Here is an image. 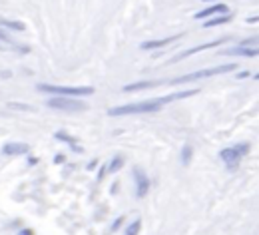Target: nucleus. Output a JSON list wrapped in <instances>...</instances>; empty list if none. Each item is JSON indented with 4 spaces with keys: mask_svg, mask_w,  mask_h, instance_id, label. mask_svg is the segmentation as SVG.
Instances as JSON below:
<instances>
[{
    "mask_svg": "<svg viewBox=\"0 0 259 235\" xmlns=\"http://www.w3.org/2000/svg\"><path fill=\"white\" fill-rule=\"evenodd\" d=\"M48 106L54 108V110H62V112H84V110H88V104H84L82 100H76V98H68V96L50 98Z\"/></svg>",
    "mask_w": 259,
    "mask_h": 235,
    "instance_id": "39448f33",
    "label": "nucleus"
},
{
    "mask_svg": "<svg viewBox=\"0 0 259 235\" xmlns=\"http://www.w3.org/2000/svg\"><path fill=\"white\" fill-rule=\"evenodd\" d=\"M161 80H142V82H134V84H128L124 86L122 90L124 92H136V90H146V88H154V86H159Z\"/></svg>",
    "mask_w": 259,
    "mask_h": 235,
    "instance_id": "f8f14e48",
    "label": "nucleus"
},
{
    "mask_svg": "<svg viewBox=\"0 0 259 235\" xmlns=\"http://www.w3.org/2000/svg\"><path fill=\"white\" fill-rule=\"evenodd\" d=\"M54 136H56V140H60V141H66V143H68V145H70V147H72L76 153H82V151H84V149H82V145H78V143H76V138L68 136L66 132H62V130H60V132H56Z\"/></svg>",
    "mask_w": 259,
    "mask_h": 235,
    "instance_id": "ddd939ff",
    "label": "nucleus"
},
{
    "mask_svg": "<svg viewBox=\"0 0 259 235\" xmlns=\"http://www.w3.org/2000/svg\"><path fill=\"white\" fill-rule=\"evenodd\" d=\"M40 92H50L56 96H68V98H78V96H90L94 94L92 86H78V88H68V86H50V84H38Z\"/></svg>",
    "mask_w": 259,
    "mask_h": 235,
    "instance_id": "7ed1b4c3",
    "label": "nucleus"
},
{
    "mask_svg": "<svg viewBox=\"0 0 259 235\" xmlns=\"http://www.w3.org/2000/svg\"><path fill=\"white\" fill-rule=\"evenodd\" d=\"M64 160H66V155H64V153H58L56 158H54V164H64Z\"/></svg>",
    "mask_w": 259,
    "mask_h": 235,
    "instance_id": "5701e85b",
    "label": "nucleus"
},
{
    "mask_svg": "<svg viewBox=\"0 0 259 235\" xmlns=\"http://www.w3.org/2000/svg\"><path fill=\"white\" fill-rule=\"evenodd\" d=\"M215 12H221V14H229V8H227V4H223V2H217V4H213V6H209V8H204V10L196 12V14H194V18H196V20H202V18L213 16Z\"/></svg>",
    "mask_w": 259,
    "mask_h": 235,
    "instance_id": "6e6552de",
    "label": "nucleus"
},
{
    "mask_svg": "<svg viewBox=\"0 0 259 235\" xmlns=\"http://www.w3.org/2000/svg\"><path fill=\"white\" fill-rule=\"evenodd\" d=\"M249 76H251V72H249V70H245V72H239V74H237V78H249Z\"/></svg>",
    "mask_w": 259,
    "mask_h": 235,
    "instance_id": "393cba45",
    "label": "nucleus"
},
{
    "mask_svg": "<svg viewBox=\"0 0 259 235\" xmlns=\"http://www.w3.org/2000/svg\"><path fill=\"white\" fill-rule=\"evenodd\" d=\"M249 151V143H237L233 147H225L219 151V158L225 162L227 170H237L239 168V162L241 158Z\"/></svg>",
    "mask_w": 259,
    "mask_h": 235,
    "instance_id": "20e7f679",
    "label": "nucleus"
},
{
    "mask_svg": "<svg viewBox=\"0 0 259 235\" xmlns=\"http://www.w3.org/2000/svg\"><path fill=\"white\" fill-rule=\"evenodd\" d=\"M0 26H6V28H10V30H18V32H22L26 26H24V22H18V20H8V18H0Z\"/></svg>",
    "mask_w": 259,
    "mask_h": 235,
    "instance_id": "4468645a",
    "label": "nucleus"
},
{
    "mask_svg": "<svg viewBox=\"0 0 259 235\" xmlns=\"http://www.w3.org/2000/svg\"><path fill=\"white\" fill-rule=\"evenodd\" d=\"M124 221H126V217H124V215H120V217H116V219H114V223H112V227H110V229H112V231H118V229H120V227H122V225H124Z\"/></svg>",
    "mask_w": 259,
    "mask_h": 235,
    "instance_id": "aec40b11",
    "label": "nucleus"
},
{
    "mask_svg": "<svg viewBox=\"0 0 259 235\" xmlns=\"http://www.w3.org/2000/svg\"><path fill=\"white\" fill-rule=\"evenodd\" d=\"M28 164H30V166H34V164H38V160H36V158H30V160H28Z\"/></svg>",
    "mask_w": 259,
    "mask_h": 235,
    "instance_id": "bb28decb",
    "label": "nucleus"
},
{
    "mask_svg": "<svg viewBox=\"0 0 259 235\" xmlns=\"http://www.w3.org/2000/svg\"><path fill=\"white\" fill-rule=\"evenodd\" d=\"M227 40H229V38L223 36V38H219V40H213V42L200 44V46H194V48H190V50H184L180 56L171 58V64H174V62H180V60H184V58H188V56H192V54H196V52H202V50H207V48H215V46H219V44H223V42H227Z\"/></svg>",
    "mask_w": 259,
    "mask_h": 235,
    "instance_id": "0eeeda50",
    "label": "nucleus"
},
{
    "mask_svg": "<svg viewBox=\"0 0 259 235\" xmlns=\"http://www.w3.org/2000/svg\"><path fill=\"white\" fill-rule=\"evenodd\" d=\"M206 2H211V0H206Z\"/></svg>",
    "mask_w": 259,
    "mask_h": 235,
    "instance_id": "cd10ccee",
    "label": "nucleus"
},
{
    "mask_svg": "<svg viewBox=\"0 0 259 235\" xmlns=\"http://www.w3.org/2000/svg\"><path fill=\"white\" fill-rule=\"evenodd\" d=\"M122 166H124V158H122V155H114L112 162L108 164V174H116V172H120Z\"/></svg>",
    "mask_w": 259,
    "mask_h": 235,
    "instance_id": "2eb2a0df",
    "label": "nucleus"
},
{
    "mask_svg": "<svg viewBox=\"0 0 259 235\" xmlns=\"http://www.w3.org/2000/svg\"><path fill=\"white\" fill-rule=\"evenodd\" d=\"M30 149L28 143H20V141H8L2 145V153L6 155H20V153H26Z\"/></svg>",
    "mask_w": 259,
    "mask_h": 235,
    "instance_id": "9d476101",
    "label": "nucleus"
},
{
    "mask_svg": "<svg viewBox=\"0 0 259 235\" xmlns=\"http://www.w3.org/2000/svg\"><path fill=\"white\" fill-rule=\"evenodd\" d=\"M0 42H12V38H10L4 30H0Z\"/></svg>",
    "mask_w": 259,
    "mask_h": 235,
    "instance_id": "4be33fe9",
    "label": "nucleus"
},
{
    "mask_svg": "<svg viewBox=\"0 0 259 235\" xmlns=\"http://www.w3.org/2000/svg\"><path fill=\"white\" fill-rule=\"evenodd\" d=\"M96 164H98V160H92V162H90V166H88V170H94V166H96Z\"/></svg>",
    "mask_w": 259,
    "mask_h": 235,
    "instance_id": "a878e982",
    "label": "nucleus"
},
{
    "mask_svg": "<svg viewBox=\"0 0 259 235\" xmlns=\"http://www.w3.org/2000/svg\"><path fill=\"white\" fill-rule=\"evenodd\" d=\"M16 235H34V231H32V229H28V227H26V229H20V231H18V233H16Z\"/></svg>",
    "mask_w": 259,
    "mask_h": 235,
    "instance_id": "b1692460",
    "label": "nucleus"
},
{
    "mask_svg": "<svg viewBox=\"0 0 259 235\" xmlns=\"http://www.w3.org/2000/svg\"><path fill=\"white\" fill-rule=\"evenodd\" d=\"M200 90H182V92H174L155 100H146V102H138V104H126V106H118L110 110V116H128V114H150V112H157L163 104H169L174 100H184L190 96H196Z\"/></svg>",
    "mask_w": 259,
    "mask_h": 235,
    "instance_id": "f257e3e1",
    "label": "nucleus"
},
{
    "mask_svg": "<svg viewBox=\"0 0 259 235\" xmlns=\"http://www.w3.org/2000/svg\"><path fill=\"white\" fill-rule=\"evenodd\" d=\"M237 68V64H223V66H215V68H209V70H200V72H194V74H186V76H178V78H171V80H161V84H188V82H196V80H202V78H209V76H215V74H225V72H233Z\"/></svg>",
    "mask_w": 259,
    "mask_h": 235,
    "instance_id": "f03ea898",
    "label": "nucleus"
},
{
    "mask_svg": "<svg viewBox=\"0 0 259 235\" xmlns=\"http://www.w3.org/2000/svg\"><path fill=\"white\" fill-rule=\"evenodd\" d=\"M106 174H108V166H102V170L98 172V182H102L106 178Z\"/></svg>",
    "mask_w": 259,
    "mask_h": 235,
    "instance_id": "412c9836",
    "label": "nucleus"
},
{
    "mask_svg": "<svg viewBox=\"0 0 259 235\" xmlns=\"http://www.w3.org/2000/svg\"><path fill=\"white\" fill-rule=\"evenodd\" d=\"M231 20V14H223V16H217V18H211L204 24V28H213V26H219V24H225Z\"/></svg>",
    "mask_w": 259,
    "mask_h": 235,
    "instance_id": "dca6fc26",
    "label": "nucleus"
},
{
    "mask_svg": "<svg viewBox=\"0 0 259 235\" xmlns=\"http://www.w3.org/2000/svg\"><path fill=\"white\" fill-rule=\"evenodd\" d=\"M192 155H194L192 145H184V147H182V162H184V166H190V162H192Z\"/></svg>",
    "mask_w": 259,
    "mask_h": 235,
    "instance_id": "f3484780",
    "label": "nucleus"
},
{
    "mask_svg": "<svg viewBox=\"0 0 259 235\" xmlns=\"http://www.w3.org/2000/svg\"><path fill=\"white\" fill-rule=\"evenodd\" d=\"M134 178H136V195L138 197H146V193L150 191L152 182L148 180V176L144 174L142 168H134Z\"/></svg>",
    "mask_w": 259,
    "mask_h": 235,
    "instance_id": "423d86ee",
    "label": "nucleus"
},
{
    "mask_svg": "<svg viewBox=\"0 0 259 235\" xmlns=\"http://www.w3.org/2000/svg\"><path fill=\"white\" fill-rule=\"evenodd\" d=\"M140 227H142V219H136L134 223H130V225H128L126 235H138V233H140Z\"/></svg>",
    "mask_w": 259,
    "mask_h": 235,
    "instance_id": "a211bd4d",
    "label": "nucleus"
},
{
    "mask_svg": "<svg viewBox=\"0 0 259 235\" xmlns=\"http://www.w3.org/2000/svg\"><path fill=\"white\" fill-rule=\"evenodd\" d=\"M221 56H247V58H255V56H257V50H255V48H243V46H237V48L223 50Z\"/></svg>",
    "mask_w": 259,
    "mask_h": 235,
    "instance_id": "9b49d317",
    "label": "nucleus"
},
{
    "mask_svg": "<svg viewBox=\"0 0 259 235\" xmlns=\"http://www.w3.org/2000/svg\"><path fill=\"white\" fill-rule=\"evenodd\" d=\"M184 34H176V36H169V38H161V40H148V42H142V50H155V48H163L171 42L180 40Z\"/></svg>",
    "mask_w": 259,
    "mask_h": 235,
    "instance_id": "1a4fd4ad",
    "label": "nucleus"
},
{
    "mask_svg": "<svg viewBox=\"0 0 259 235\" xmlns=\"http://www.w3.org/2000/svg\"><path fill=\"white\" fill-rule=\"evenodd\" d=\"M8 108H14V110H24V112H32V108H30V106H26V104H18V102H10V104H8Z\"/></svg>",
    "mask_w": 259,
    "mask_h": 235,
    "instance_id": "6ab92c4d",
    "label": "nucleus"
}]
</instances>
